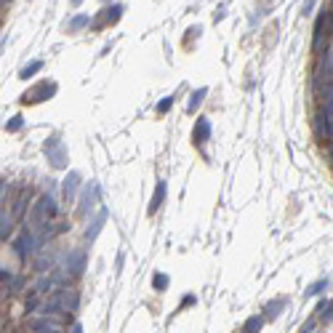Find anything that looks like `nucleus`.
<instances>
[{
	"label": "nucleus",
	"mask_w": 333,
	"mask_h": 333,
	"mask_svg": "<svg viewBox=\"0 0 333 333\" xmlns=\"http://www.w3.org/2000/svg\"><path fill=\"white\" fill-rule=\"evenodd\" d=\"M189 304H195V296L189 293V296H184V301H181V306H189Z\"/></svg>",
	"instance_id": "bb28decb"
},
{
	"label": "nucleus",
	"mask_w": 333,
	"mask_h": 333,
	"mask_svg": "<svg viewBox=\"0 0 333 333\" xmlns=\"http://www.w3.org/2000/svg\"><path fill=\"white\" fill-rule=\"evenodd\" d=\"M24 211H27V198H24V189L19 192V198L11 203V213H14V219H22Z\"/></svg>",
	"instance_id": "a211bd4d"
},
{
	"label": "nucleus",
	"mask_w": 333,
	"mask_h": 333,
	"mask_svg": "<svg viewBox=\"0 0 333 333\" xmlns=\"http://www.w3.org/2000/svg\"><path fill=\"white\" fill-rule=\"evenodd\" d=\"M99 198H101L99 181H88V184L83 187V192H80V205H77V213H80V216L94 213L96 208H99Z\"/></svg>",
	"instance_id": "7ed1b4c3"
},
{
	"label": "nucleus",
	"mask_w": 333,
	"mask_h": 333,
	"mask_svg": "<svg viewBox=\"0 0 333 333\" xmlns=\"http://www.w3.org/2000/svg\"><path fill=\"white\" fill-rule=\"evenodd\" d=\"M83 3V0H72V5H80Z\"/></svg>",
	"instance_id": "7c9ffc66"
},
{
	"label": "nucleus",
	"mask_w": 333,
	"mask_h": 333,
	"mask_svg": "<svg viewBox=\"0 0 333 333\" xmlns=\"http://www.w3.org/2000/svg\"><path fill=\"white\" fill-rule=\"evenodd\" d=\"M56 213H59V205H56L54 195H43V198H37V203L32 205L30 219H32V224H43V221H51Z\"/></svg>",
	"instance_id": "f03ea898"
},
{
	"label": "nucleus",
	"mask_w": 333,
	"mask_h": 333,
	"mask_svg": "<svg viewBox=\"0 0 333 333\" xmlns=\"http://www.w3.org/2000/svg\"><path fill=\"white\" fill-rule=\"evenodd\" d=\"M152 285H155V291H166L168 285H171V277H168L166 272H155V275H152Z\"/></svg>",
	"instance_id": "412c9836"
},
{
	"label": "nucleus",
	"mask_w": 333,
	"mask_h": 333,
	"mask_svg": "<svg viewBox=\"0 0 333 333\" xmlns=\"http://www.w3.org/2000/svg\"><path fill=\"white\" fill-rule=\"evenodd\" d=\"M264 323H266V317H264V315H253V317H248V320H245V325H243V331H240V333H261Z\"/></svg>",
	"instance_id": "2eb2a0df"
},
{
	"label": "nucleus",
	"mask_w": 333,
	"mask_h": 333,
	"mask_svg": "<svg viewBox=\"0 0 333 333\" xmlns=\"http://www.w3.org/2000/svg\"><path fill=\"white\" fill-rule=\"evenodd\" d=\"M35 266H37V272L40 275H45V272H54L56 269V253L51 251V248H40V253H37V259H35Z\"/></svg>",
	"instance_id": "6e6552de"
},
{
	"label": "nucleus",
	"mask_w": 333,
	"mask_h": 333,
	"mask_svg": "<svg viewBox=\"0 0 333 333\" xmlns=\"http://www.w3.org/2000/svg\"><path fill=\"white\" fill-rule=\"evenodd\" d=\"M205 96H208V88H198V91H192V94H189V101H187V112L192 115L195 109H198L200 104H203Z\"/></svg>",
	"instance_id": "dca6fc26"
},
{
	"label": "nucleus",
	"mask_w": 333,
	"mask_h": 333,
	"mask_svg": "<svg viewBox=\"0 0 333 333\" xmlns=\"http://www.w3.org/2000/svg\"><path fill=\"white\" fill-rule=\"evenodd\" d=\"M325 27H328V11H323V14L317 16V22H315V37H312V48H315V51H320V48H323Z\"/></svg>",
	"instance_id": "9b49d317"
},
{
	"label": "nucleus",
	"mask_w": 333,
	"mask_h": 333,
	"mask_svg": "<svg viewBox=\"0 0 333 333\" xmlns=\"http://www.w3.org/2000/svg\"><path fill=\"white\" fill-rule=\"evenodd\" d=\"M69 333H83V325H80V323H75L72 328H69Z\"/></svg>",
	"instance_id": "c85d7f7f"
},
{
	"label": "nucleus",
	"mask_w": 333,
	"mask_h": 333,
	"mask_svg": "<svg viewBox=\"0 0 333 333\" xmlns=\"http://www.w3.org/2000/svg\"><path fill=\"white\" fill-rule=\"evenodd\" d=\"M11 230H14V213L3 208V216H0V240L3 243L11 237Z\"/></svg>",
	"instance_id": "4468645a"
},
{
	"label": "nucleus",
	"mask_w": 333,
	"mask_h": 333,
	"mask_svg": "<svg viewBox=\"0 0 333 333\" xmlns=\"http://www.w3.org/2000/svg\"><path fill=\"white\" fill-rule=\"evenodd\" d=\"M91 24V19L86 16V14H77L72 22H69V32H77V30H83V27H88Z\"/></svg>",
	"instance_id": "5701e85b"
},
{
	"label": "nucleus",
	"mask_w": 333,
	"mask_h": 333,
	"mask_svg": "<svg viewBox=\"0 0 333 333\" xmlns=\"http://www.w3.org/2000/svg\"><path fill=\"white\" fill-rule=\"evenodd\" d=\"M43 69V62L40 59H37V62H30L27 67H22V72H19V77H22V80H27V77H32V75H37Z\"/></svg>",
	"instance_id": "6ab92c4d"
},
{
	"label": "nucleus",
	"mask_w": 333,
	"mask_h": 333,
	"mask_svg": "<svg viewBox=\"0 0 333 333\" xmlns=\"http://www.w3.org/2000/svg\"><path fill=\"white\" fill-rule=\"evenodd\" d=\"M166 192H168V187H166V181H158L155 184V195H152V200H149V216H155V211L163 205V200H166Z\"/></svg>",
	"instance_id": "ddd939ff"
},
{
	"label": "nucleus",
	"mask_w": 333,
	"mask_h": 333,
	"mask_svg": "<svg viewBox=\"0 0 333 333\" xmlns=\"http://www.w3.org/2000/svg\"><path fill=\"white\" fill-rule=\"evenodd\" d=\"M325 288H328V277H320V280H315V283H312L304 293H306V296H320Z\"/></svg>",
	"instance_id": "aec40b11"
},
{
	"label": "nucleus",
	"mask_w": 333,
	"mask_h": 333,
	"mask_svg": "<svg viewBox=\"0 0 333 333\" xmlns=\"http://www.w3.org/2000/svg\"><path fill=\"white\" fill-rule=\"evenodd\" d=\"M59 269H64L69 275V280L83 275V269H86V251L83 248H77V251H69L67 256H64V261L59 264Z\"/></svg>",
	"instance_id": "39448f33"
},
{
	"label": "nucleus",
	"mask_w": 333,
	"mask_h": 333,
	"mask_svg": "<svg viewBox=\"0 0 333 333\" xmlns=\"http://www.w3.org/2000/svg\"><path fill=\"white\" fill-rule=\"evenodd\" d=\"M30 331L32 333H43V331H62V320H54V317H45V315H37V317H30Z\"/></svg>",
	"instance_id": "0eeeda50"
},
{
	"label": "nucleus",
	"mask_w": 333,
	"mask_h": 333,
	"mask_svg": "<svg viewBox=\"0 0 333 333\" xmlns=\"http://www.w3.org/2000/svg\"><path fill=\"white\" fill-rule=\"evenodd\" d=\"M104 221H107V208H99V211H96V216H94V221H91L88 230H86V240H88V243H94V240H96V234L101 232Z\"/></svg>",
	"instance_id": "f8f14e48"
},
{
	"label": "nucleus",
	"mask_w": 333,
	"mask_h": 333,
	"mask_svg": "<svg viewBox=\"0 0 333 333\" xmlns=\"http://www.w3.org/2000/svg\"><path fill=\"white\" fill-rule=\"evenodd\" d=\"M62 192H64V198L72 203V200L77 198V192H80V173H77V171H69L67 179L62 181Z\"/></svg>",
	"instance_id": "1a4fd4ad"
},
{
	"label": "nucleus",
	"mask_w": 333,
	"mask_h": 333,
	"mask_svg": "<svg viewBox=\"0 0 333 333\" xmlns=\"http://www.w3.org/2000/svg\"><path fill=\"white\" fill-rule=\"evenodd\" d=\"M43 333H62V331H43Z\"/></svg>",
	"instance_id": "2f4dec72"
},
{
	"label": "nucleus",
	"mask_w": 333,
	"mask_h": 333,
	"mask_svg": "<svg viewBox=\"0 0 333 333\" xmlns=\"http://www.w3.org/2000/svg\"><path fill=\"white\" fill-rule=\"evenodd\" d=\"M328 155H331V160H333V141H331V147H328Z\"/></svg>",
	"instance_id": "c756f323"
},
{
	"label": "nucleus",
	"mask_w": 333,
	"mask_h": 333,
	"mask_svg": "<svg viewBox=\"0 0 333 333\" xmlns=\"http://www.w3.org/2000/svg\"><path fill=\"white\" fill-rule=\"evenodd\" d=\"M101 14H104V22L107 24H115L117 19H120V14H123V5H112V8L101 11Z\"/></svg>",
	"instance_id": "4be33fe9"
},
{
	"label": "nucleus",
	"mask_w": 333,
	"mask_h": 333,
	"mask_svg": "<svg viewBox=\"0 0 333 333\" xmlns=\"http://www.w3.org/2000/svg\"><path fill=\"white\" fill-rule=\"evenodd\" d=\"M315 3H317V0H306V3L301 5V14H309V11L315 8Z\"/></svg>",
	"instance_id": "a878e982"
},
{
	"label": "nucleus",
	"mask_w": 333,
	"mask_h": 333,
	"mask_svg": "<svg viewBox=\"0 0 333 333\" xmlns=\"http://www.w3.org/2000/svg\"><path fill=\"white\" fill-rule=\"evenodd\" d=\"M192 139H195V144H203V141L211 139V120H208V117H198L195 131H192Z\"/></svg>",
	"instance_id": "9d476101"
},
{
	"label": "nucleus",
	"mask_w": 333,
	"mask_h": 333,
	"mask_svg": "<svg viewBox=\"0 0 333 333\" xmlns=\"http://www.w3.org/2000/svg\"><path fill=\"white\" fill-rule=\"evenodd\" d=\"M14 251H16V256H19V261H27V259H32L37 251H40V243H37V237H35V232L30 230H24L19 237L14 240Z\"/></svg>",
	"instance_id": "20e7f679"
},
{
	"label": "nucleus",
	"mask_w": 333,
	"mask_h": 333,
	"mask_svg": "<svg viewBox=\"0 0 333 333\" xmlns=\"http://www.w3.org/2000/svg\"><path fill=\"white\" fill-rule=\"evenodd\" d=\"M22 126H24V117L22 115H14L8 123H5V131H8V133H16V131H22Z\"/></svg>",
	"instance_id": "b1692460"
},
{
	"label": "nucleus",
	"mask_w": 333,
	"mask_h": 333,
	"mask_svg": "<svg viewBox=\"0 0 333 333\" xmlns=\"http://www.w3.org/2000/svg\"><path fill=\"white\" fill-rule=\"evenodd\" d=\"M56 94V83H48V80H43V83H37L35 88H30L27 94L22 96V101L24 104H37V101H45V99H51V96Z\"/></svg>",
	"instance_id": "423d86ee"
},
{
	"label": "nucleus",
	"mask_w": 333,
	"mask_h": 333,
	"mask_svg": "<svg viewBox=\"0 0 333 333\" xmlns=\"http://www.w3.org/2000/svg\"><path fill=\"white\" fill-rule=\"evenodd\" d=\"M43 152H45V158H48V163H51L54 168H59V171H62V168H67V163H69V158H67V147H64V141L59 139L56 133L45 139Z\"/></svg>",
	"instance_id": "f257e3e1"
},
{
	"label": "nucleus",
	"mask_w": 333,
	"mask_h": 333,
	"mask_svg": "<svg viewBox=\"0 0 333 333\" xmlns=\"http://www.w3.org/2000/svg\"><path fill=\"white\" fill-rule=\"evenodd\" d=\"M283 306H285V299H272L269 304L264 306V312H266V320H277L280 317V312H283Z\"/></svg>",
	"instance_id": "f3484780"
},
{
	"label": "nucleus",
	"mask_w": 333,
	"mask_h": 333,
	"mask_svg": "<svg viewBox=\"0 0 333 333\" xmlns=\"http://www.w3.org/2000/svg\"><path fill=\"white\" fill-rule=\"evenodd\" d=\"M173 101H176V96H166V99L158 104V112H168V109L173 107Z\"/></svg>",
	"instance_id": "393cba45"
},
{
	"label": "nucleus",
	"mask_w": 333,
	"mask_h": 333,
	"mask_svg": "<svg viewBox=\"0 0 333 333\" xmlns=\"http://www.w3.org/2000/svg\"><path fill=\"white\" fill-rule=\"evenodd\" d=\"M328 30H331V35H333V8L328 11Z\"/></svg>",
	"instance_id": "cd10ccee"
}]
</instances>
